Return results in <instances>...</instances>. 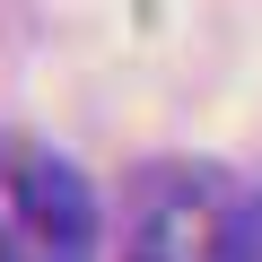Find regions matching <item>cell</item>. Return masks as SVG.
Segmentation results:
<instances>
[{"instance_id": "6da1fadb", "label": "cell", "mask_w": 262, "mask_h": 262, "mask_svg": "<svg viewBox=\"0 0 262 262\" xmlns=\"http://www.w3.org/2000/svg\"><path fill=\"white\" fill-rule=\"evenodd\" d=\"M0 262H96V192L35 131H0Z\"/></svg>"}, {"instance_id": "7a4b0ae2", "label": "cell", "mask_w": 262, "mask_h": 262, "mask_svg": "<svg viewBox=\"0 0 262 262\" xmlns=\"http://www.w3.org/2000/svg\"><path fill=\"white\" fill-rule=\"evenodd\" d=\"M253 227H262V201H245L227 175L166 166L140 184L122 262H253Z\"/></svg>"}]
</instances>
